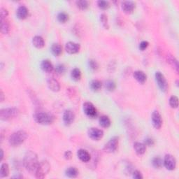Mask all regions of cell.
I'll list each match as a JSON object with an SVG mask.
<instances>
[{"mask_svg": "<svg viewBox=\"0 0 179 179\" xmlns=\"http://www.w3.org/2000/svg\"><path fill=\"white\" fill-rule=\"evenodd\" d=\"M37 155L33 151H28L25 155L23 159L24 167L30 172H35L36 169L39 165Z\"/></svg>", "mask_w": 179, "mask_h": 179, "instance_id": "obj_1", "label": "cell"}, {"mask_svg": "<svg viewBox=\"0 0 179 179\" xmlns=\"http://www.w3.org/2000/svg\"><path fill=\"white\" fill-rule=\"evenodd\" d=\"M27 138V134L25 131L20 130L16 132L10 136L9 142L11 146L16 147L21 145Z\"/></svg>", "mask_w": 179, "mask_h": 179, "instance_id": "obj_2", "label": "cell"}, {"mask_svg": "<svg viewBox=\"0 0 179 179\" xmlns=\"http://www.w3.org/2000/svg\"><path fill=\"white\" fill-rule=\"evenodd\" d=\"M34 121L40 125H47L54 122V116L46 112H38L34 116Z\"/></svg>", "mask_w": 179, "mask_h": 179, "instance_id": "obj_3", "label": "cell"}, {"mask_svg": "<svg viewBox=\"0 0 179 179\" xmlns=\"http://www.w3.org/2000/svg\"><path fill=\"white\" fill-rule=\"evenodd\" d=\"M50 169V165L46 160H43L39 163V165L35 171V175L37 178H43L46 176Z\"/></svg>", "mask_w": 179, "mask_h": 179, "instance_id": "obj_4", "label": "cell"}, {"mask_svg": "<svg viewBox=\"0 0 179 179\" xmlns=\"http://www.w3.org/2000/svg\"><path fill=\"white\" fill-rule=\"evenodd\" d=\"M19 114V111L16 108H6L0 111V118L2 121H10L17 117Z\"/></svg>", "mask_w": 179, "mask_h": 179, "instance_id": "obj_5", "label": "cell"}, {"mask_svg": "<svg viewBox=\"0 0 179 179\" xmlns=\"http://www.w3.org/2000/svg\"><path fill=\"white\" fill-rule=\"evenodd\" d=\"M83 111L86 113L87 116H88L90 118H94L97 116L98 112L97 110L95 108L93 104L90 102H86L83 104Z\"/></svg>", "mask_w": 179, "mask_h": 179, "instance_id": "obj_6", "label": "cell"}, {"mask_svg": "<svg viewBox=\"0 0 179 179\" xmlns=\"http://www.w3.org/2000/svg\"><path fill=\"white\" fill-rule=\"evenodd\" d=\"M118 137H113L106 143L104 147V150L106 153H114L117 150L118 146Z\"/></svg>", "mask_w": 179, "mask_h": 179, "instance_id": "obj_7", "label": "cell"}, {"mask_svg": "<svg viewBox=\"0 0 179 179\" xmlns=\"http://www.w3.org/2000/svg\"><path fill=\"white\" fill-rule=\"evenodd\" d=\"M155 81L157 82V86L159 87L160 89L162 92H166L168 88V83L167 81L166 80L165 76L160 72V71H157L155 75Z\"/></svg>", "mask_w": 179, "mask_h": 179, "instance_id": "obj_8", "label": "cell"}, {"mask_svg": "<svg viewBox=\"0 0 179 179\" xmlns=\"http://www.w3.org/2000/svg\"><path fill=\"white\" fill-rule=\"evenodd\" d=\"M163 165L168 170H174L176 167V160L175 157L171 155H165V159L163 160Z\"/></svg>", "mask_w": 179, "mask_h": 179, "instance_id": "obj_9", "label": "cell"}, {"mask_svg": "<svg viewBox=\"0 0 179 179\" xmlns=\"http://www.w3.org/2000/svg\"><path fill=\"white\" fill-rule=\"evenodd\" d=\"M89 137L94 141L100 140L104 136V132L101 129H99L95 127L90 128L88 131Z\"/></svg>", "mask_w": 179, "mask_h": 179, "instance_id": "obj_10", "label": "cell"}, {"mask_svg": "<svg viewBox=\"0 0 179 179\" xmlns=\"http://www.w3.org/2000/svg\"><path fill=\"white\" fill-rule=\"evenodd\" d=\"M151 120H152V123L153 127H155V129H160L161 128L162 125V116H161L160 113L157 111H153V113H152L151 116Z\"/></svg>", "mask_w": 179, "mask_h": 179, "instance_id": "obj_11", "label": "cell"}, {"mask_svg": "<svg viewBox=\"0 0 179 179\" xmlns=\"http://www.w3.org/2000/svg\"><path fill=\"white\" fill-rule=\"evenodd\" d=\"M81 49V46L78 43H74V42H68L66 43L65 45V50L66 53L69 54H75L79 52Z\"/></svg>", "mask_w": 179, "mask_h": 179, "instance_id": "obj_12", "label": "cell"}, {"mask_svg": "<svg viewBox=\"0 0 179 179\" xmlns=\"http://www.w3.org/2000/svg\"><path fill=\"white\" fill-rule=\"evenodd\" d=\"M75 115L71 110H66L63 114V121L66 125H70L74 121Z\"/></svg>", "mask_w": 179, "mask_h": 179, "instance_id": "obj_13", "label": "cell"}, {"mask_svg": "<svg viewBox=\"0 0 179 179\" xmlns=\"http://www.w3.org/2000/svg\"><path fill=\"white\" fill-rule=\"evenodd\" d=\"M122 9L125 14H132L135 9V3L132 1H125L122 3Z\"/></svg>", "mask_w": 179, "mask_h": 179, "instance_id": "obj_14", "label": "cell"}, {"mask_svg": "<svg viewBox=\"0 0 179 179\" xmlns=\"http://www.w3.org/2000/svg\"><path fill=\"white\" fill-rule=\"evenodd\" d=\"M28 14H29V11H28L26 6H20L18 8L16 11V16L18 18L24 20L28 16Z\"/></svg>", "mask_w": 179, "mask_h": 179, "instance_id": "obj_15", "label": "cell"}, {"mask_svg": "<svg viewBox=\"0 0 179 179\" xmlns=\"http://www.w3.org/2000/svg\"><path fill=\"white\" fill-rule=\"evenodd\" d=\"M77 156L80 160L83 162H88L91 158L90 153L84 149L78 150L77 152Z\"/></svg>", "mask_w": 179, "mask_h": 179, "instance_id": "obj_16", "label": "cell"}, {"mask_svg": "<svg viewBox=\"0 0 179 179\" xmlns=\"http://www.w3.org/2000/svg\"><path fill=\"white\" fill-rule=\"evenodd\" d=\"M48 86L49 89L53 92H58L60 89V85L59 82L53 78L48 80Z\"/></svg>", "mask_w": 179, "mask_h": 179, "instance_id": "obj_17", "label": "cell"}, {"mask_svg": "<svg viewBox=\"0 0 179 179\" xmlns=\"http://www.w3.org/2000/svg\"><path fill=\"white\" fill-rule=\"evenodd\" d=\"M134 78L141 84H144L146 81L147 76L142 71H136L134 73Z\"/></svg>", "mask_w": 179, "mask_h": 179, "instance_id": "obj_18", "label": "cell"}, {"mask_svg": "<svg viewBox=\"0 0 179 179\" xmlns=\"http://www.w3.org/2000/svg\"><path fill=\"white\" fill-rule=\"evenodd\" d=\"M134 148L137 155H141L144 154L145 150H146V145L143 144V143L136 142L134 144Z\"/></svg>", "mask_w": 179, "mask_h": 179, "instance_id": "obj_19", "label": "cell"}, {"mask_svg": "<svg viewBox=\"0 0 179 179\" xmlns=\"http://www.w3.org/2000/svg\"><path fill=\"white\" fill-rule=\"evenodd\" d=\"M41 68H42V70L45 71V72H48V73H50L51 71H53V64L50 62V61L48 60H43L42 64H41Z\"/></svg>", "mask_w": 179, "mask_h": 179, "instance_id": "obj_20", "label": "cell"}, {"mask_svg": "<svg viewBox=\"0 0 179 179\" xmlns=\"http://www.w3.org/2000/svg\"><path fill=\"white\" fill-rule=\"evenodd\" d=\"M32 44L34 45V46L37 48H42L45 45L44 40L43 38L40 36H35V37L32 39Z\"/></svg>", "mask_w": 179, "mask_h": 179, "instance_id": "obj_21", "label": "cell"}, {"mask_svg": "<svg viewBox=\"0 0 179 179\" xmlns=\"http://www.w3.org/2000/svg\"><path fill=\"white\" fill-rule=\"evenodd\" d=\"M50 50L53 55L59 56L62 54V48L59 43H53V44L51 46Z\"/></svg>", "mask_w": 179, "mask_h": 179, "instance_id": "obj_22", "label": "cell"}, {"mask_svg": "<svg viewBox=\"0 0 179 179\" xmlns=\"http://www.w3.org/2000/svg\"><path fill=\"white\" fill-rule=\"evenodd\" d=\"M99 125L104 128H108L111 125V120L106 116H102L99 117Z\"/></svg>", "mask_w": 179, "mask_h": 179, "instance_id": "obj_23", "label": "cell"}, {"mask_svg": "<svg viewBox=\"0 0 179 179\" xmlns=\"http://www.w3.org/2000/svg\"><path fill=\"white\" fill-rule=\"evenodd\" d=\"M65 174L70 178H76L78 175V171L76 167H69L65 171Z\"/></svg>", "mask_w": 179, "mask_h": 179, "instance_id": "obj_24", "label": "cell"}, {"mask_svg": "<svg viewBox=\"0 0 179 179\" xmlns=\"http://www.w3.org/2000/svg\"><path fill=\"white\" fill-rule=\"evenodd\" d=\"M9 174V167L8 164L3 163L1 165V169H0V176L2 178L6 177Z\"/></svg>", "mask_w": 179, "mask_h": 179, "instance_id": "obj_25", "label": "cell"}, {"mask_svg": "<svg viewBox=\"0 0 179 179\" xmlns=\"http://www.w3.org/2000/svg\"><path fill=\"white\" fill-rule=\"evenodd\" d=\"M71 77L75 81H78L81 78V71L78 68H74L71 72Z\"/></svg>", "mask_w": 179, "mask_h": 179, "instance_id": "obj_26", "label": "cell"}, {"mask_svg": "<svg viewBox=\"0 0 179 179\" xmlns=\"http://www.w3.org/2000/svg\"><path fill=\"white\" fill-rule=\"evenodd\" d=\"M10 31V25L6 19L1 20V32L3 34H7Z\"/></svg>", "mask_w": 179, "mask_h": 179, "instance_id": "obj_27", "label": "cell"}, {"mask_svg": "<svg viewBox=\"0 0 179 179\" xmlns=\"http://www.w3.org/2000/svg\"><path fill=\"white\" fill-rule=\"evenodd\" d=\"M102 83L99 80H93L90 83V88L94 92L99 91L101 88Z\"/></svg>", "mask_w": 179, "mask_h": 179, "instance_id": "obj_28", "label": "cell"}, {"mask_svg": "<svg viewBox=\"0 0 179 179\" xmlns=\"http://www.w3.org/2000/svg\"><path fill=\"white\" fill-rule=\"evenodd\" d=\"M76 6L81 10H86L88 8L89 4L88 1L86 0H79L76 2Z\"/></svg>", "mask_w": 179, "mask_h": 179, "instance_id": "obj_29", "label": "cell"}, {"mask_svg": "<svg viewBox=\"0 0 179 179\" xmlns=\"http://www.w3.org/2000/svg\"><path fill=\"white\" fill-rule=\"evenodd\" d=\"M58 21L61 22V23H65L66 21L69 20V16L65 12H60V14L58 15Z\"/></svg>", "mask_w": 179, "mask_h": 179, "instance_id": "obj_30", "label": "cell"}, {"mask_svg": "<svg viewBox=\"0 0 179 179\" xmlns=\"http://www.w3.org/2000/svg\"><path fill=\"white\" fill-rule=\"evenodd\" d=\"M152 163H153V167L155 168L160 169L162 167V166L163 165V160H162V158L160 157H155L153 158Z\"/></svg>", "mask_w": 179, "mask_h": 179, "instance_id": "obj_31", "label": "cell"}, {"mask_svg": "<svg viewBox=\"0 0 179 179\" xmlns=\"http://www.w3.org/2000/svg\"><path fill=\"white\" fill-rule=\"evenodd\" d=\"M169 105L171 108L176 109L178 106V99L176 96H171L169 99Z\"/></svg>", "mask_w": 179, "mask_h": 179, "instance_id": "obj_32", "label": "cell"}, {"mask_svg": "<svg viewBox=\"0 0 179 179\" xmlns=\"http://www.w3.org/2000/svg\"><path fill=\"white\" fill-rule=\"evenodd\" d=\"M97 6L99 9L102 10H106L110 7V3L108 1H104V0H100L97 2Z\"/></svg>", "mask_w": 179, "mask_h": 179, "instance_id": "obj_33", "label": "cell"}, {"mask_svg": "<svg viewBox=\"0 0 179 179\" xmlns=\"http://www.w3.org/2000/svg\"><path fill=\"white\" fill-rule=\"evenodd\" d=\"M100 21L103 26L105 29H109V21H108V18H107L106 15L105 14H101L100 16Z\"/></svg>", "mask_w": 179, "mask_h": 179, "instance_id": "obj_34", "label": "cell"}, {"mask_svg": "<svg viewBox=\"0 0 179 179\" xmlns=\"http://www.w3.org/2000/svg\"><path fill=\"white\" fill-rule=\"evenodd\" d=\"M66 71V66L63 65V64H60L56 66L55 67V72L59 75H62L65 73Z\"/></svg>", "mask_w": 179, "mask_h": 179, "instance_id": "obj_35", "label": "cell"}, {"mask_svg": "<svg viewBox=\"0 0 179 179\" xmlns=\"http://www.w3.org/2000/svg\"><path fill=\"white\" fill-rule=\"evenodd\" d=\"M105 87L107 89V90L109 91H113L115 89H116V83H114L113 81L111 80H109V81H107L105 83Z\"/></svg>", "mask_w": 179, "mask_h": 179, "instance_id": "obj_36", "label": "cell"}, {"mask_svg": "<svg viewBox=\"0 0 179 179\" xmlns=\"http://www.w3.org/2000/svg\"><path fill=\"white\" fill-rule=\"evenodd\" d=\"M168 61L169 62L171 66H173L176 69V71H178V61L176 60L174 58H173L172 56H169L168 58Z\"/></svg>", "mask_w": 179, "mask_h": 179, "instance_id": "obj_37", "label": "cell"}, {"mask_svg": "<svg viewBox=\"0 0 179 179\" xmlns=\"http://www.w3.org/2000/svg\"><path fill=\"white\" fill-rule=\"evenodd\" d=\"M89 66L91 70H97L99 67V65L95 60H89Z\"/></svg>", "mask_w": 179, "mask_h": 179, "instance_id": "obj_38", "label": "cell"}, {"mask_svg": "<svg viewBox=\"0 0 179 179\" xmlns=\"http://www.w3.org/2000/svg\"><path fill=\"white\" fill-rule=\"evenodd\" d=\"M9 12L6 9L1 8L0 9V16H1V20L6 19V18L8 16Z\"/></svg>", "mask_w": 179, "mask_h": 179, "instance_id": "obj_39", "label": "cell"}, {"mask_svg": "<svg viewBox=\"0 0 179 179\" xmlns=\"http://www.w3.org/2000/svg\"><path fill=\"white\" fill-rule=\"evenodd\" d=\"M148 46H149V43L146 42V41H143V42H141L139 44V49L141 50L144 51L148 47Z\"/></svg>", "mask_w": 179, "mask_h": 179, "instance_id": "obj_40", "label": "cell"}, {"mask_svg": "<svg viewBox=\"0 0 179 179\" xmlns=\"http://www.w3.org/2000/svg\"><path fill=\"white\" fill-rule=\"evenodd\" d=\"M133 178L135 179H142L143 176L139 171L136 170L133 172Z\"/></svg>", "mask_w": 179, "mask_h": 179, "instance_id": "obj_41", "label": "cell"}, {"mask_svg": "<svg viewBox=\"0 0 179 179\" xmlns=\"http://www.w3.org/2000/svg\"><path fill=\"white\" fill-rule=\"evenodd\" d=\"M144 144L145 145H148V146H151L153 144H154V141L150 138H147V139H145Z\"/></svg>", "mask_w": 179, "mask_h": 179, "instance_id": "obj_42", "label": "cell"}, {"mask_svg": "<svg viewBox=\"0 0 179 179\" xmlns=\"http://www.w3.org/2000/svg\"><path fill=\"white\" fill-rule=\"evenodd\" d=\"M71 157H72V153L70 150H67L65 153V157L66 160H70Z\"/></svg>", "mask_w": 179, "mask_h": 179, "instance_id": "obj_43", "label": "cell"}, {"mask_svg": "<svg viewBox=\"0 0 179 179\" xmlns=\"http://www.w3.org/2000/svg\"><path fill=\"white\" fill-rule=\"evenodd\" d=\"M0 100H1V101H3L4 100V94L2 90H1V93H0Z\"/></svg>", "mask_w": 179, "mask_h": 179, "instance_id": "obj_44", "label": "cell"}, {"mask_svg": "<svg viewBox=\"0 0 179 179\" xmlns=\"http://www.w3.org/2000/svg\"><path fill=\"white\" fill-rule=\"evenodd\" d=\"M3 158H4V151H3V150L1 149V158H0V160H3Z\"/></svg>", "mask_w": 179, "mask_h": 179, "instance_id": "obj_45", "label": "cell"}]
</instances>
